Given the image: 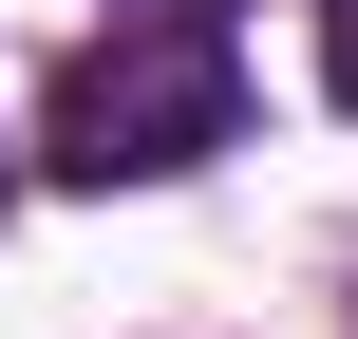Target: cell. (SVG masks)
<instances>
[{
  "label": "cell",
  "instance_id": "obj_1",
  "mask_svg": "<svg viewBox=\"0 0 358 339\" xmlns=\"http://www.w3.org/2000/svg\"><path fill=\"white\" fill-rule=\"evenodd\" d=\"M227 132H245V57H227L208 0L113 19V38L57 57V94H38V170H57V189H170V170H208Z\"/></svg>",
  "mask_w": 358,
  "mask_h": 339
},
{
  "label": "cell",
  "instance_id": "obj_2",
  "mask_svg": "<svg viewBox=\"0 0 358 339\" xmlns=\"http://www.w3.org/2000/svg\"><path fill=\"white\" fill-rule=\"evenodd\" d=\"M321 75H340V113H358V0H321Z\"/></svg>",
  "mask_w": 358,
  "mask_h": 339
}]
</instances>
